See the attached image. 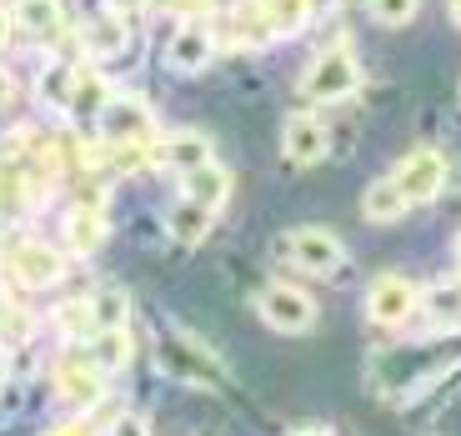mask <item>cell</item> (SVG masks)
<instances>
[{
  "instance_id": "obj_1",
  "label": "cell",
  "mask_w": 461,
  "mask_h": 436,
  "mask_svg": "<svg viewBox=\"0 0 461 436\" xmlns=\"http://www.w3.org/2000/svg\"><path fill=\"white\" fill-rule=\"evenodd\" d=\"M357 81H361L357 50H351V35H341L336 46H326L321 56L312 60L301 91H306V101H312V105H336V101H346V95L357 91Z\"/></svg>"
},
{
  "instance_id": "obj_2",
  "label": "cell",
  "mask_w": 461,
  "mask_h": 436,
  "mask_svg": "<svg viewBox=\"0 0 461 436\" xmlns=\"http://www.w3.org/2000/svg\"><path fill=\"white\" fill-rule=\"evenodd\" d=\"M256 311H261V322L271 326V332H286V336H301V332L316 326V301L306 296V291L286 286V281L266 286L261 296H256Z\"/></svg>"
},
{
  "instance_id": "obj_3",
  "label": "cell",
  "mask_w": 461,
  "mask_h": 436,
  "mask_svg": "<svg viewBox=\"0 0 461 436\" xmlns=\"http://www.w3.org/2000/svg\"><path fill=\"white\" fill-rule=\"evenodd\" d=\"M101 136L105 146H126V141H156V115L140 95H111L101 111Z\"/></svg>"
},
{
  "instance_id": "obj_4",
  "label": "cell",
  "mask_w": 461,
  "mask_h": 436,
  "mask_svg": "<svg viewBox=\"0 0 461 436\" xmlns=\"http://www.w3.org/2000/svg\"><path fill=\"white\" fill-rule=\"evenodd\" d=\"M286 251H291V261H296L301 271H312V276H331L336 266L346 261L341 236H336V231H326V226H301V231H291V236H286Z\"/></svg>"
},
{
  "instance_id": "obj_5",
  "label": "cell",
  "mask_w": 461,
  "mask_h": 436,
  "mask_svg": "<svg viewBox=\"0 0 461 436\" xmlns=\"http://www.w3.org/2000/svg\"><path fill=\"white\" fill-rule=\"evenodd\" d=\"M396 186H402V195L411 206H431L441 195V186H447V156L441 150H411L402 161V171H396Z\"/></svg>"
},
{
  "instance_id": "obj_6",
  "label": "cell",
  "mask_w": 461,
  "mask_h": 436,
  "mask_svg": "<svg viewBox=\"0 0 461 436\" xmlns=\"http://www.w3.org/2000/svg\"><path fill=\"white\" fill-rule=\"evenodd\" d=\"M281 150H286L291 166H316V161H326V150H331V131H326L321 115L296 111V115H286V126H281Z\"/></svg>"
},
{
  "instance_id": "obj_7",
  "label": "cell",
  "mask_w": 461,
  "mask_h": 436,
  "mask_svg": "<svg viewBox=\"0 0 461 436\" xmlns=\"http://www.w3.org/2000/svg\"><path fill=\"white\" fill-rule=\"evenodd\" d=\"M11 276L21 281L25 291H46L56 286L60 276H66V256L46 241H15L11 251Z\"/></svg>"
},
{
  "instance_id": "obj_8",
  "label": "cell",
  "mask_w": 461,
  "mask_h": 436,
  "mask_svg": "<svg viewBox=\"0 0 461 436\" xmlns=\"http://www.w3.org/2000/svg\"><path fill=\"white\" fill-rule=\"evenodd\" d=\"M416 306H421V291L406 276H376L366 291V316L376 326H402Z\"/></svg>"
},
{
  "instance_id": "obj_9",
  "label": "cell",
  "mask_w": 461,
  "mask_h": 436,
  "mask_svg": "<svg viewBox=\"0 0 461 436\" xmlns=\"http://www.w3.org/2000/svg\"><path fill=\"white\" fill-rule=\"evenodd\" d=\"M56 391L66 396L70 406L91 412V406L105 396V371L95 367L91 356H66V361L56 367Z\"/></svg>"
},
{
  "instance_id": "obj_10",
  "label": "cell",
  "mask_w": 461,
  "mask_h": 436,
  "mask_svg": "<svg viewBox=\"0 0 461 436\" xmlns=\"http://www.w3.org/2000/svg\"><path fill=\"white\" fill-rule=\"evenodd\" d=\"M150 161L166 166V171H196V166L211 161V141L201 136V131H176V136L156 141V150H150Z\"/></svg>"
},
{
  "instance_id": "obj_11",
  "label": "cell",
  "mask_w": 461,
  "mask_h": 436,
  "mask_svg": "<svg viewBox=\"0 0 461 436\" xmlns=\"http://www.w3.org/2000/svg\"><path fill=\"white\" fill-rule=\"evenodd\" d=\"M111 236V221H105L101 206H70L66 211V246L70 256H95Z\"/></svg>"
},
{
  "instance_id": "obj_12",
  "label": "cell",
  "mask_w": 461,
  "mask_h": 436,
  "mask_svg": "<svg viewBox=\"0 0 461 436\" xmlns=\"http://www.w3.org/2000/svg\"><path fill=\"white\" fill-rule=\"evenodd\" d=\"M211 56H216V35H211L206 25H181V31L171 35V46H166V66L181 70V76L211 66Z\"/></svg>"
},
{
  "instance_id": "obj_13",
  "label": "cell",
  "mask_w": 461,
  "mask_h": 436,
  "mask_svg": "<svg viewBox=\"0 0 461 436\" xmlns=\"http://www.w3.org/2000/svg\"><path fill=\"white\" fill-rule=\"evenodd\" d=\"M181 195L185 201H196V206H206V211H221L230 201V171L216 166V161L196 166V171L181 176Z\"/></svg>"
},
{
  "instance_id": "obj_14",
  "label": "cell",
  "mask_w": 461,
  "mask_h": 436,
  "mask_svg": "<svg viewBox=\"0 0 461 436\" xmlns=\"http://www.w3.org/2000/svg\"><path fill=\"white\" fill-rule=\"evenodd\" d=\"M211 221H216V211H206V206H196V201L181 195V201L166 211V236H171L176 246H201L206 231H211Z\"/></svg>"
},
{
  "instance_id": "obj_15",
  "label": "cell",
  "mask_w": 461,
  "mask_h": 436,
  "mask_svg": "<svg viewBox=\"0 0 461 436\" xmlns=\"http://www.w3.org/2000/svg\"><path fill=\"white\" fill-rule=\"evenodd\" d=\"M361 211H366V221H376V226H392V221H402L406 211H411V201L402 195L396 176H381V181L366 186V195H361Z\"/></svg>"
},
{
  "instance_id": "obj_16",
  "label": "cell",
  "mask_w": 461,
  "mask_h": 436,
  "mask_svg": "<svg viewBox=\"0 0 461 436\" xmlns=\"http://www.w3.org/2000/svg\"><path fill=\"white\" fill-rule=\"evenodd\" d=\"M15 21L31 31V41H60V35H66L60 0H15Z\"/></svg>"
},
{
  "instance_id": "obj_17",
  "label": "cell",
  "mask_w": 461,
  "mask_h": 436,
  "mask_svg": "<svg viewBox=\"0 0 461 436\" xmlns=\"http://www.w3.org/2000/svg\"><path fill=\"white\" fill-rule=\"evenodd\" d=\"M111 81H101L95 70H76V91H70V115L76 121H101L105 101H111Z\"/></svg>"
},
{
  "instance_id": "obj_18",
  "label": "cell",
  "mask_w": 461,
  "mask_h": 436,
  "mask_svg": "<svg viewBox=\"0 0 461 436\" xmlns=\"http://www.w3.org/2000/svg\"><path fill=\"white\" fill-rule=\"evenodd\" d=\"M261 15H266L271 41L276 35H296L312 25V0H261Z\"/></svg>"
},
{
  "instance_id": "obj_19",
  "label": "cell",
  "mask_w": 461,
  "mask_h": 436,
  "mask_svg": "<svg viewBox=\"0 0 461 436\" xmlns=\"http://www.w3.org/2000/svg\"><path fill=\"white\" fill-rule=\"evenodd\" d=\"M70 91H76V66H66V60L46 66V76L35 81L41 105H46V111H60V115H70Z\"/></svg>"
},
{
  "instance_id": "obj_20",
  "label": "cell",
  "mask_w": 461,
  "mask_h": 436,
  "mask_svg": "<svg viewBox=\"0 0 461 436\" xmlns=\"http://www.w3.org/2000/svg\"><path fill=\"white\" fill-rule=\"evenodd\" d=\"M81 41H86L91 56H115V50L126 46V15H115V11L95 15V21L81 31Z\"/></svg>"
},
{
  "instance_id": "obj_21",
  "label": "cell",
  "mask_w": 461,
  "mask_h": 436,
  "mask_svg": "<svg viewBox=\"0 0 461 436\" xmlns=\"http://www.w3.org/2000/svg\"><path fill=\"white\" fill-rule=\"evenodd\" d=\"M91 311H95V326H101V332H115V326L131 322V296L121 286H101L91 296Z\"/></svg>"
},
{
  "instance_id": "obj_22",
  "label": "cell",
  "mask_w": 461,
  "mask_h": 436,
  "mask_svg": "<svg viewBox=\"0 0 461 436\" xmlns=\"http://www.w3.org/2000/svg\"><path fill=\"white\" fill-rule=\"evenodd\" d=\"M91 361H95V367H126V361H131V336H126V326H115V332H95L91 336Z\"/></svg>"
},
{
  "instance_id": "obj_23",
  "label": "cell",
  "mask_w": 461,
  "mask_h": 436,
  "mask_svg": "<svg viewBox=\"0 0 461 436\" xmlns=\"http://www.w3.org/2000/svg\"><path fill=\"white\" fill-rule=\"evenodd\" d=\"M56 326H60V336L66 341H91L101 326H95V311H91V301H70V306H60L56 311Z\"/></svg>"
},
{
  "instance_id": "obj_24",
  "label": "cell",
  "mask_w": 461,
  "mask_h": 436,
  "mask_svg": "<svg viewBox=\"0 0 461 436\" xmlns=\"http://www.w3.org/2000/svg\"><path fill=\"white\" fill-rule=\"evenodd\" d=\"M421 301H427V311H437L441 322H456L461 316V281H451V286H431Z\"/></svg>"
},
{
  "instance_id": "obj_25",
  "label": "cell",
  "mask_w": 461,
  "mask_h": 436,
  "mask_svg": "<svg viewBox=\"0 0 461 436\" xmlns=\"http://www.w3.org/2000/svg\"><path fill=\"white\" fill-rule=\"evenodd\" d=\"M416 5H421V0H366V11L376 15L381 25H406L416 15Z\"/></svg>"
},
{
  "instance_id": "obj_26",
  "label": "cell",
  "mask_w": 461,
  "mask_h": 436,
  "mask_svg": "<svg viewBox=\"0 0 461 436\" xmlns=\"http://www.w3.org/2000/svg\"><path fill=\"white\" fill-rule=\"evenodd\" d=\"M111 436H150V426H146V416H136V412H121L111 422Z\"/></svg>"
},
{
  "instance_id": "obj_27",
  "label": "cell",
  "mask_w": 461,
  "mask_h": 436,
  "mask_svg": "<svg viewBox=\"0 0 461 436\" xmlns=\"http://www.w3.org/2000/svg\"><path fill=\"white\" fill-rule=\"evenodd\" d=\"M166 5H176L181 15H211V0H166Z\"/></svg>"
},
{
  "instance_id": "obj_28",
  "label": "cell",
  "mask_w": 461,
  "mask_h": 436,
  "mask_svg": "<svg viewBox=\"0 0 461 436\" xmlns=\"http://www.w3.org/2000/svg\"><path fill=\"white\" fill-rule=\"evenodd\" d=\"M11 101H15V76H11L5 66H0V111H5Z\"/></svg>"
},
{
  "instance_id": "obj_29",
  "label": "cell",
  "mask_w": 461,
  "mask_h": 436,
  "mask_svg": "<svg viewBox=\"0 0 461 436\" xmlns=\"http://www.w3.org/2000/svg\"><path fill=\"white\" fill-rule=\"evenodd\" d=\"M50 436H91V426H86V422H66V426H56Z\"/></svg>"
},
{
  "instance_id": "obj_30",
  "label": "cell",
  "mask_w": 461,
  "mask_h": 436,
  "mask_svg": "<svg viewBox=\"0 0 461 436\" xmlns=\"http://www.w3.org/2000/svg\"><path fill=\"white\" fill-rule=\"evenodd\" d=\"M336 11V0H312V21H321V15Z\"/></svg>"
},
{
  "instance_id": "obj_31",
  "label": "cell",
  "mask_w": 461,
  "mask_h": 436,
  "mask_svg": "<svg viewBox=\"0 0 461 436\" xmlns=\"http://www.w3.org/2000/svg\"><path fill=\"white\" fill-rule=\"evenodd\" d=\"M11 21H15V15L5 11V5H0V46H5V41H11Z\"/></svg>"
},
{
  "instance_id": "obj_32",
  "label": "cell",
  "mask_w": 461,
  "mask_h": 436,
  "mask_svg": "<svg viewBox=\"0 0 461 436\" xmlns=\"http://www.w3.org/2000/svg\"><path fill=\"white\" fill-rule=\"evenodd\" d=\"M5 377H11V351H5V341H0V386H5Z\"/></svg>"
},
{
  "instance_id": "obj_33",
  "label": "cell",
  "mask_w": 461,
  "mask_h": 436,
  "mask_svg": "<svg viewBox=\"0 0 461 436\" xmlns=\"http://www.w3.org/2000/svg\"><path fill=\"white\" fill-rule=\"evenodd\" d=\"M136 5H140V0H111V11H115V15H126V11H136Z\"/></svg>"
},
{
  "instance_id": "obj_34",
  "label": "cell",
  "mask_w": 461,
  "mask_h": 436,
  "mask_svg": "<svg viewBox=\"0 0 461 436\" xmlns=\"http://www.w3.org/2000/svg\"><path fill=\"white\" fill-rule=\"evenodd\" d=\"M296 436H331L326 426H306V431H296Z\"/></svg>"
},
{
  "instance_id": "obj_35",
  "label": "cell",
  "mask_w": 461,
  "mask_h": 436,
  "mask_svg": "<svg viewBox=\"0 0 461 436\" xmlns=\"http://www.w3.org/2000/svg\"><path fill=\"white\" fill-rule=\"evenodd\" d=\"M451 21H456V25H461V0H451Z\"/></svg>"
},
{
  "instance_id": "obj_36",
  "label": "cell",
  "mask_w": 461,
  "mask_h": 436,
  "mask_svg": "<svg viewBox=\"0 0 461 436\" xmlns=\"http://www.w3.org/2000/svg\"><path fill=\"white\" fill-rule=\"evenodd\" d=\"M456 256H461V236H456Z\"/></svg>"
}]
</instances>
